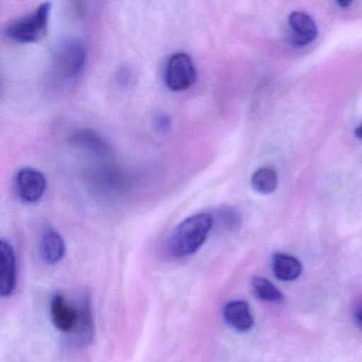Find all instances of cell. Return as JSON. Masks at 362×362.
I'll return each mask as SVG.
<instances>
[{"label": "cell", "instance_id": "obj_1", "mask_svg": "<svg viewBox=\"0 0 362 362\" xmlns=\"http://www.w3.org/2000/svg\"><path fill=\"white\" fill-rule=\"evenodd\" d=\"M213 223V217L206 213L186 218L173 230L167 241L169 255L184 258L196 253L206 241Z\"/></svg>", "mask_w": 362, "mask_h": 362}, {"label": "cell", "instance_id": "obj_2", "mask_svg": "<svg viewBox=\"0 0 362 362\" xmlns=\"http://www.w3.org/2000/svg\"><path fill=\"white\" fill-rule=\"evenodd\" d=\"M88 50L77 39H66L57 45L52 54V76L60 83L73 81L86 64Z\"/></svg>", "mask_w": 362, "mask_h": 362}, {"label": "cell", "instance_id": "obj_3", "mask_svg": "<svg viewBox=\"0 0 362 362\" xmlns=\"http://www.w3.org/2000/svg\"><path fill=\"white\" fill-rule=\"evenodd\" d=\"M52 4H42L35 11L8 25L5 35L16 43H35L46 37Z\"/></svg>", "mask_w": 362, "mask_h": 362}, {"label": "cell", "instance_id": "obj_4", "mask_svg": "<svg viewBox=\"0 0 362 362\" xmlns=\"http://www.w3.org/2000/svg\"><path fill=\"white\" fill-rule=\"evenodd\" d=\"M165 84L173 92H184L194 86L197 69L189 54L177 52L167 61L164 71Z\"/></svg>", "mask_w": 362, "mask_h": 362}, {"label": "cell", "instance_id": "obj_5", "mask_svg": "<svg viewBox=\"0 0 362 362\" xmlns=\"http://www.w3.org/2000/svg\"><path fill=\"white\" fill-rule=\"evenodd\" d=\"M47 185L45 175L37 169L25 167L16 173V194L24 202H39L45 194Z\"/></svg>", "mask_w": 362, "mask_h": 362}, {"label": "cell", "instance_id": "obj_6", "mask_svg": "<svg viewBox=\"0 0 362 362\" xmlns=\"http://www.w3.org/2000/svg\"><path fill=\"white\" fill-rule=\"evenodd\" d=\"M77 309V323H76L75 328L71 332L74 344L77 345V346H86V345L92 343L95 334L92 305H90V298L88 293H84L81 296Z\"/></svg>", "mask_w": 362, "mask_h": 362}, {"label": "cell", "instance_id": "obj_7", "mask_svg": "<svg viewBox=\"0 0 362 362\" xmlns=\"http://www.w3.org/2000/svg\"><path fill=\"white\" fill-rule=\"evenodd\" d=\"M16 285V259L9 241H0V294L8 298L13 293Z\"/></svg>", "mask_w": 362, "mask_h": 362}, {"label": "cell", "instance_id": "obj_8", "mask_svg": "<svg viewBox=\"0 0 362 362\" xmlns=\"http://www.w3.org/2000/svg\"><path fill=\"white\" fill-rule=\"evenodd\" d=\"M289 29L290 42L298 47L308 45L317 37L315 21L304 12H293L290 14Z\"/></svg>", "mask_w": 362, "mask_h": 362}, {"label": "cell", "instance_id": "obj_9", "mask_svg": "<svg viewBox=\"0 0 362 362\" xmlns=\"http://www.w3.org/2000/svg\"><path fill=\"white\" fill-rule=\"evenodd\" d=\"M50 317L57 329L71 334L77 323V306L69 304L63 294H54L50 302Z\"/></svg>", "mask_w": 362, "mask_h": 362}, {"label": "cell", "instance_id": "obj_10", "mask_svg": "<svg viewBox=\"0 0 362 362\" xmlns=\"http://www.w3.org/2000/svg\"><path fill=\"white\" fill-rule=\"evenodd\" d=\"M95 192L110 197L120 194L124 188V177L118 169L101 167L96 169L90 177Z\"/></svg>", "mask_w": 362, "mask_h": 362}, {"label": "cell", "instance_id": "obj_11", "mask_svg": "<svg viewBox=\"0 0 362 362\" xmlns=\"http://www.w3.org/2000/svg\"><path fill=\"white\" fill-rule=\"evenodd\" d=\"M69 141L74 147L86 152V153L90 154V156L107 158L112 153L109 144L93 131H76L71 134Z\"/></svg>", "mask_w": 362, "mask_h": 362}, {"label": "cell", "instance_id": "obj_12", "mask_svg": "<svg viewBox=\"0 0 362 362\" xmlns=\"http://www.w3.org/2000/svg\"><path fill=\"white\" fill-rule=\"evenodd\" d=\"M65 243L58 230L52 228H44L40 237V252L44 262L56 264L65 255Z\"/></svg>", "mask_w": 362, "mask_h": 362}, {"label": "cell", "instance_id": "obj_13", "mask_svg": "<svg viewBox=\"0 0 362 362\" xmlns=\"http://www.w3.org/2000/svg\"><path fill=\"white\" fill-rule=\"evenodd\" d=\"M224 321L239 332H245L253 327L254 320L250 306L245 300H232L223 309Z\"/></svg>", "mask_w": 362, "mask_h": 362}, {"label": "cell", "instance_id": "obj_14", "mask_svg": "<svg viewBox=\"0 0 362 362\" xmlns=\"http://www.w3.org/2000/svg\"><path fill=\"white\" fill-rule=\"evenodd\" d=\"M273 273L277 279L291 281L298 279L302 273V264L296 257L287 254L276 253L272 259Z\"/></svg>", "mask_w": 362, "mask_h": 362}, {"label": "cell", "instance_id": "obj_15", "mask_svg": "<svg viewBox=\"0 0 362 362\" xmlns=\"http://www.w3.org/2000/svg\"><path fill=\"white\" fill-rule=\"evenodd\" d=\"M251 185L253 189L259 194H272L277 186L276 171L272 167H262L254 173Z\"/></svg>", "mask_w": 362, "mask_h": 362}, {"label": "cell", "instance_id": "obj_16", "mask_svg": "<svg viewBox=\"0 0 362 362\" xmlns=\"http://www.w3.org/2000/svg\"><path fill=\"white\" fill-rule=\"evenodd\" d=\"M252 289L256 298L266 302L279 303L284 300L283 293L264 277L254 276L252 279Z\"/></svg>", "mask_w": 362, "mask_h": 362}, {"label": "cell", "instance_id": "obj_17", "mask_svg": "<svg viewBox=\"0 0 362 362\" xmlns=\"http://www.w3.org/2000/svg\"><path fill=\"white\" fill-rule=\"evenodd\" d=\"M218 218H219L220 223L228 230H234L240 223V218H239L238 214L232 207H223V209H220L219 213H218Z\"/></svg>", "mask_w": 362, "mask_h": 362}, {"label": "cell", "instance_id": "obj_18", "mask_svg": "<svg viewBox=\"0 0 362 362\" xmlns=\"http://www.w3.org/2000/svg\"><path fill=\"white\" fill-rule=\"evenodd\" d=\"M156 127L160 131H166L170 128V119L165 115H160L156 119Z\"/></svg>", "mask_w": 362, "mask_h": 362}, {"label": "cell", "instance_id": "obj_19", "mask_svg": "<svg viewBox=\"0 0 362 362\" xmlns=\"http://www.w3.org/2000/svg\"><path fill=\"white\" fill-rule=\"evenodd\" d=\"M355 320L357 322L358 326L362 330V302L358 305L355 310Z\"/></svg>", "mask_w": 362, "mask_h": 362}, {"label": "cell", "instance_id": "obj_20", "mask_svg": "<svg viewBox=\"0 0 362 362\" xmlns=\"http://www.w3.org/2000/svg\"><path fill=\"white\" fill-rule=\"evenodd\" d=\"M356 135H357V137H359V139H362V124L356 130Z\"/></svg>", "mask_w": 362, "mask_h": 362}, {"label": "cell", "instance_id": "obj_21", "mask_svg": "<svg viewBox=\"0 0 362 362\" xmlns=\"http://www.w3.org/2000/svg\"><path fill=\"white\" fill-rule=\"evenodd\" d=\"M339 6H341L342 8H346L349 7V5H351V3H343V1H340V3H338Z\"/></svg>", "mask_w": 362, "mask_h": 362}]
</instances>
